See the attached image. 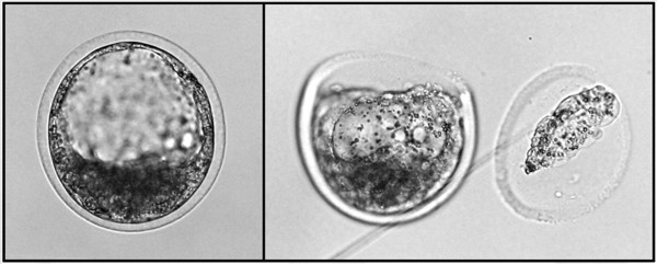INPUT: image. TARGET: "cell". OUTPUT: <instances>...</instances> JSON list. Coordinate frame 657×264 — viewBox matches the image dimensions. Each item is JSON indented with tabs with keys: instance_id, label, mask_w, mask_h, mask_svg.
Returning a JSON list of instances; mask_svg holds the SVG:
<instances>
[{
	"instance_id": "6da1fadb",
	"label": "cell",
	"mask_w": 657,
	"mask_h": 264,
	"mask_svg": "<svg viewBox=\"0 0 657 264\" xmlns=\"http://www.w3.org/2000/svg\"><path fill=\"white\" fill-rule=\"evenodd\" d=\"M382 56H358L321 68L309 82L300 140L310 174L344 211L390 221L430 194L440 167L445 124L438 99L410 87Z\"/></svg>"
}]
</instances>
